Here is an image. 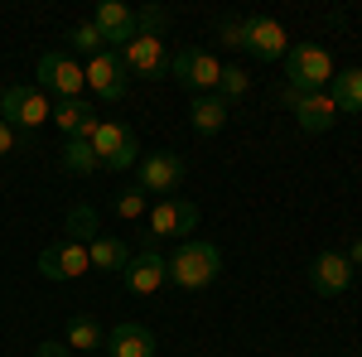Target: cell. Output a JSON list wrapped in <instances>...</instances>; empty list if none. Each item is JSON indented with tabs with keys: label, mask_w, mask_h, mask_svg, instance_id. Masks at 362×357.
<instances>
[{
	"label": "cell",
	"mask_w": 362,
	"mask_h": 357,
	"mask_svg": "<svg viewBox=\"0 0 362 357\" xmlns=\"http://www.w3.org/2000/svg\"><path fill=\"white\" fill-rule=\"evenodd\" d=\"M348 261H353V266H362V237L353 242V251H348Z\"/></svg>",
	"instance_id": "obj_32"
},
{
	"label": "cell",
	"mask_w": 362,
	"mask_h": 357,
	"mask_svg": "<svg viewBox=\"0 0 362 357\" xmlns=\"http://www.w3.org/2000/svg\"><path fill=\"white\" fill-rule=\"evenodd\" d=\"M145 213H150V208H145V193L140 189H131V193L116 198V218L121 222H136V218H145Z\"/></svg>",
	"instance_id": "obj_28"
},
{
	"label": "cell",
	"mask_w": 362,
	"mask_h": 357,
	"mask_svg": "<svg viewBox=\"0 0 362 357\" xmlns=\"http://www.w3.org/2000/svg\"><path fill=\"white\" fill-rule=\"evenodd\" d=\"M116 58H121V68H126V73H136V78H165V73H169L165 39H155V34H136V39H131Z\"/></svg>",
	"instance_id": "obj_10"
},
{
	"label": "cell",
	"mask_w": 362,
	"mask_h": 357,
	"mask_svg": "<svg viewBox=\"0 0 362 357\" xmlns=\"http://www.w3.org/2000/svg\"><path fill=\"white\" fill-rule=\"evenodd\" d=\"M83 78H87V87H92V97H102V102H121L126 87H131V78H126V68H121V58H116L112 49H102L97 58H87Z\"/></svg>",
	"instance_id": "obj_11"
},
{
	"label": "cell",
	"mask_w": 362,
	"mask_h": 357,
	"mask_svg": "<svg viewBox=\"0 0 362 357\" xmlns=\"http://www.w3.org/2000/svg\"><path fill=\"white\" fill-rule=\"evenodd\" d=\"M184 174H189V165H184L179 150H155V155H140L136 160V189L140 193H174L184 184Z\"/></svg>",
	"instance_id": "obj_8"
},
{
	"label": "cell",
	"mask_w": 362,
	"mask_h": 357,
	"mask_svg": "<svg viewBox=\"0 0 362 357\" xmlns=\"http://www.w3.org/2000/svg\"><path fill=\"white\" fill-rule=\"evenodd\" d=\"M334 58L329 49H319V44H290V54H285V87L290 92H329L334 83Z\"/></svg>",
	"instance_id": "obj_2"
},
{
	"label": "cell",
	"mask_w": 362,
	"mask_h": 357,
	"mask_svg": "<svg viewBox=\"0 0 362 357\" xmlns=\"http://www.w3.org/2000/svg\"><path fill=\"white\" fill-rule=\"evenodd\" d=\"M87 261H92V271H126V261H131V251L121 247V237H92L87 242Z\"/></svg>",
	"instance_id": "obj_20"
},
{
	"label": "cell",
	"mask_w": 362,
	"mask_h": 357,
	"mask_svg": "<svg viewBox=\"0 0 362 357\" xmlns=\"http://www.w3.org/2000/svg\"><path fill=\"white\" fill-rule=\"evenodd\" d=\"M34 357H73V353H68V343H39Z\"/></svg>",
	"instance_id": "obj_31"
},
{
	"label": "cell",
	"mask_w": 362,
	"mask_h": 357,
	"mask_svg": "<svg viewBox=\"0 0 362 357\" xmlns=\"http://www.w3.org/2000/svg\"><path fill=\"white\" fill-rule=\"evenodd\" d=\"M309 285H314V295H324V300L343 295V290L353 285V261H348L343 251H319L314 266H309Z\"/></svg>",
	"instance_id": "obj_14"
},
{
	"label": "cell",
	"mask_w": 362,
	"mask_h": 357,
	"mask_svg": "<svg viewBox=\"0 0 362 357\" xmlns=\"http://www.w3.org/2000/svg\"><path fill=\"white\" fill-rule=\"evenodd\" d=\"M165 25H169V10H160V5H145V10H136V34H165Z\"/></svg>",
	"instance_id": "obj_26"
},
{
	"label": "cell",
	"mask_w": 362,
	"mask_h": 357,
	"mask_svg": "<svg viewBox=\"0 0 362 357\" xmlns=\"http://www.w3.org/2000/svg\"><path fill=\"white\" fill-rule=\"evenodd\" d=\"M97 121H102V116H97V107H92L87 97H63V102H54V126L68 140H73V136L87 140L92 131H97Z\"/></svg>",
	"instance_id": "obj_17"
},
{
	"label": "cell",
	"mask_w": 362,
	"mask_h": 357,
	"mask_svg": "<svg viewBox=\"0 0 362 357\" xmlns=\"http://www.w3.org/2000/svg\"><path fill=\"white\" fill-rule=\"evenodd\" d=\"M329 97L338 111H362V68H338L329 83Z\"/></svg>",
	"instance_id": "obj_21"
},
{
	"label": "cell",
	"mask_w": 362,
	"mask_h": 357,
	"mask_svg": "<svg viewBox=\"0 0 362 357\" xmlns=\"http://www.w3.org/2000/svg\"><path fill=\"white\" fill-rule=\"evenodd\" d=\"M102 348H107V357H155V333L145 324H116Z\"/></svg>",
	"instance_id": "obj_18"
},
{
	"label": "cell",
	"mask_w": 362,
	"mask_h": 357,
	"mask_svg": "<svg viewBox=\"0 0 362 357\" xmlns=\"http://www.w3.org/2000/svg\"><path fill=\"white\" fill-rule=\"evenodd\" d=\"M83 271H92V261H87V242H78V237L54 242V247L39 256V275L44 280H78Z\"/></svg>",
	"instance_id": "obj_13"
},
{
	"label": "cell",
	"mask_w": 362,
	"mask_h": 357,
	"mask_svg": "<svg viewBox=\"0 0 362 357\" xmlns=\"http://www.w3.org/2000/svg\"><path fill=\"white\" fill-rule=\"evenodd\" d=\"M227 116H232V107H227L218 92H208V97H194V102H189V121H194L198 136H218V131L227 126Z\"/></svg>",
	"instance_id": "obj_19"
},
{
	"label": "cell",
	"mask_w": 362,
	"mask_h": 357,
	"mask_svg": "<svg viewBox=\"0 0 362 357\" xmlns=\"http://www.w3.org/2000/svg\"><path fill=\"white\" fill-rule=\"evenodd\" d=\"M121 275H126V290H131V295H155V290L169 280V261L155 247H145L140 256L126 261V271H121Z\"/></svg>",
	"instance_id": "obj_16"
},
{
	"label": "cell",
	"mask_w": 362,
	"mask_h": 357,
	"mask_svg": "<svg viewBox=\"0 0 362 357\" xmlns=\"http://www.w3.org/2000/svg\"><path fill=\"white\" fill-rule=\"evenodd\" d=\"M0 121H10L15 131H39L44 121H54V102H49V92H39L34 83L5 87V97H0Z\"/></svg>",
	"instance_id": "obj_3"
},
{
	"label": "cell",
	"mask_w": 362,
	"mask_h": 357,
	"mask_svg": "<svg viewBox=\"0 0 362 357\" xmlns=\"http://www.w3.org/2000/svg\"><path fill=\"white\" fill-rule=\"evenodd\" d=\"M15 145H20V131H15L10 121H0V155H10Z\"/></svg>",
	"instance_id": "obj_30"
},
{
	"label": "cell",
	"mask_w": 362,
	"mask_h": 357,
	"mask_svg": "<svg viewBox=\"0 0 362 357\" xmlns=\"http://www.w3.org/2000/svg\"><path fill=\"white\" fill-rule=\"evenodd\" d=\"M68 232H78V242H92V237H97V213H92V208H87V203H78V208H73V213H68Z\"/></svg>",
	"instance_id": "obj_27"
},
{
	"label": "cell",
	"mask_w": 362,
	"mask_h": 357,
	"mask_svg": "<svg viewBox=\"0 0 362 357\" xmlns=\"http://www.w3.org/2000/svg\"><path fill=\"white\" fill-rule=\"evenodd\" d=\"M0 97H5V92H0Z\"/></svg>",
	"instance_id": "obj_33"
},
{
	"label": "cell",
	"mask_w": 362,
	"mask_h": 357,
	"mask_svg": "<svg viewBox=\"0 0 362 357\" xmlns=\"http://www.w3.org/2000/svg\"><path fill=\"white\" fill-rule=\"evenodd\" d=\"M280 102L295 111V126H300L305 136H324V131L338 121V107H334L329 92H290V87H285Z\"/></svg>",
	"instance_id": "obj_9"
},
{
	"label": "cell",
	"mask_w": 362,
	"mask_h": 357,
	"mask_svg": "<svg viewBox=\"0 0 362 357\" xmlns=\"http://www.w3.org/2000/svg\"><path fill=\"white\" fill-rule=\"evenodd\" d=\"M102 49H107V44H102V34H97V25H92V20H83V25H73V29H68V54L97 58Z\"/></svg>",
	"instance_id": "obj_24"
},
{
	"label": "cell",
	"mask_w": 362,
	"mask_h": 357,
	"mask_svg": "<svg viewBox=\"0 0 362 357\" xmlns=\"http://www.w3.org/2000/svg\"><path fill=\"white\" fill-rule=\"evenodd\" d=\"M242 25H247V54H256L261 63H276V58L290 54V34H285L280 20H271V15H247Z\"/></svg>",
	"instance_id": "obj_12"
},
{
	"label": "cell",
	"mask_w": 362,
	"mask_h": 357,
	"mask_svg": "<svg viewBox=\"0 0 362 357\" xmlns=\"http://www.w3.org/2000/svg\"><path fill=\"white\" fill-rule=\"evenodd\" d=\"M92 25L102 34V44H112V54H116V49H126V44L136 39V10L121 5V0H102V5L92 10Z\"/></svg>",
	"instance_id": "obj_15"
},
{
	"label": "cell",
	"mask_w": 362,
	"mask_h": 357,
	"mask_svg": "<svg viewBox=\"0 0 362 357\" xmlns=\"http://www.w3.org/2000/svg\"><path fill=\"white\" fill-rule=\"evenodd\" d=\"M145 222H150V247H155L160 237H184V242H189V232L198 227V203L184 198V193H169V198H160V203L145 213Z\"/></svg>",
	"instance_id": "obj_7"
},
{
	"label": "cell",
	"mask_w": 362,
	"mask_h": 357,
	"mask_svg": "<svg viewBox=\"0 0 362 357\" xmlns=\"http://www.w3.org/2000/svg\"><path fill=\"white\" fill-rule=\"evenodd\" d=\"M92 155H97V165L102 169H131L140 160V145L131 136V126H121V121H97V131H92Z\"/></svg>",
	"instance_id": "obj_6"
},
{
	"label": "cell",
	"mask_w": 362,
	"mask_h": 357,
	"mask_svg": "<svg viewBox=\"0 0 362 357\" xmlns=\"http://www.w3.org/2000/svg\"><path fill=\"white\" fill-rule=\"evenodd\" d=\"M223 44H232V49H247V25H242V20H223Z\"/></svg>",
	"instance_id": "obj_29"
},
{
	"label": "cell",
	"mask_w": 362,
	"mask_h": 357,
	"mask_svg": "<svg viewBox=\"0 0 362 357\" xmlns=\"http://www.w3.org/2000/svg\"><path fill=\"white\" fill-rule=\"evenodd\" d=\"M223 271V251L213 242H184V247L169 256V280L179 290H208Z\"/></svg>",
	"instance_id": "obj_1"
},
{
	"label": "cell",
	"mask_w": 362,
	"mask_h": 357,
	"mask_svg": "<svg viewBox=\"0 0 362 357\" xmlns=\"http://www.w3.org/2000/svg\"><path fill=\"white\" fill-rule=\"evenodd\" d=\"M169 73H174V83H179V87H189L194 97H208V92H218L223 58L208 54V49H179V54L169 58Z\"/></svg>",
	"instance_id": "obj_4"
},
{
	"label": "cell",
	"mask_w": 362,
	"mask_h": 357,
	"mask_svg": "<svg viewBox=\"0 0 362 357\" xmlns=\"http://www.w3.org/2000/svg\"><path fill=\"white\" fill-rule=\"evenodd\" d=\"M68 353H97L107 343V333L97 329V319H68Z\"/></svg>",
	"instance_id": "obj_23"
},
{
	"label": "cell",
	"mask_w": 362,
	"mask_h": 357,
	"mask_svg": "<svg viewBox=\"0 0 362 357\" xmlns=\"http://www.w3.org/2000/svg\"><path fill=\"white\" fill-rule=\"evenodd\" d=\"M63 169L68 174H78V179H87V174H97V155H92V140L83 136H73V140H63Z\"/></svg>",
	"instance_id": "obj_22"
},
{
	"label": "cell",
	"mask_w": 362,
	"mask_h": 357,
	"mask_svg": "<svg viewBox=\"0 0 362 357\" xmlns=\"http://www.w3.org/2000/svg\"><path fill=\"white\" fill-rule=\"evenodd\" d=\"M39 92H49L54 102H63V97H83V68H78V58L68 54V49H49V54H39Z\"/></svg>",
	"instance_id": "obj_5"
},
{
	"label": "cell",
	"mask_w": 362,
	"mask_h": 357,
	"mask_svg": "<svg viewBox=\"0 0 362 357\" xmlns=\"http://www.w3.org/2000/svg\"><path fill=\"white\" fill-rule=\"evenodd\" d=\"M251 92V73L247 68H237V63H223V78H218V97H223L227 107L237 102V97H247Z\"/></svg>",
	"instance_id": "obj_25"
}]
</instances>
